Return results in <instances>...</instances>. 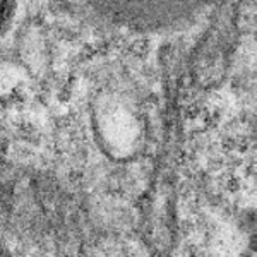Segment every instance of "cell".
Returning <instances> with one entry per match:
<instances>
[{
	"instance_id": "1",
	"label": "cell",
	"mask_w": 257,
	"mask_h": 257,
	"mask_svg": "<svg viewBox=\"0 0 257 257\" xmlns=\"http://www.w3.org/2000/svg\"><path fill=\"white\" fill-rule=\"evenodd\" d=\"M94 233L67 199L0 194V257H99Z\"/></svg>"
},
{
	"instance_id": "2",
	"label": "cell",
	"mask_w": 257,
	"mask_h": 257,
	"mask_svg": "<svg viewBox=\"0 0 257 257\" xmlns=\"http://www.w3.org/2000/svg\"><path fill=\"white\" fill-rule=\"evenodd\" d=\"M103 18L139 31H160L194 19L218 0H88Z\"/></svg>"
},
{
	"instance_id": "3",
	"label": "cell",
	"mask_w": 257,
	"mask_h": 257,
	"mask_svg": "<svg viewBox=\"0 0 257 257\" xmlns=\"http://www.w3.org/2000/svg\"><path fill=\"white\" fill-rule=\"evenodd\" d=\"M18 11V0H0V36L11 30Z\"/></svg>"
}]
</instances>
